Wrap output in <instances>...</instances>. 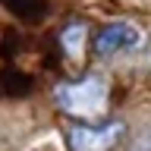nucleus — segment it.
I'll list each match as a JSON object with an SVG mask.
<instances>
[{
	"instance_id": "obj_3",
	"label": "nucleus",
	"mask_w": 151,
	"mask_h": 151,
	"mask_svg": "<svg viewBox=\"0 0 151 151\" xmlns=\"http://www.w3.org/2000/svg\"><path fill=\"white\" fill-rule=\"evenodd\" d=\"M135 44H139V28L132 22H110L94 38L98 57H113L116 50H126V47H135Z\"/></svg>"
},
{
	"instance_id": "obj_4",
	"label": "nucleus",
	"mask_w": 151,
	"mask_h": 151,
	"mask_svg": "<svg viewBox=\"0 0 151 151\" xmlns=\"http://www.w3.org/2000/svg\"><path fill=\"white\" fill-rule=\"evenodd\" d=\"M85 38H88V25H85L82 19H76V22H69V25L63 28V35H60V44H63V50L69 57H79L85 47Z\"/></svg>"
},
{
	"instance_id": "obj_2",
	"label": "nucleus",
	"mask_w": 151,
	"mask_h": 151,
	"mask_svg": "<svg viewBox=\"0 0 151 151\" xmlns=\"http://www.w3.org/2000/svg\"><path fill=\"white\" fill-rule=\"evenodd\" d=\"M123 139V123H76L66 129L69 151H110Z\"/></svg>"
},
{
	"instance_id": "obj_1",
	"label": "nucleus",
	"mask_w": 151,
	"mask_h": 151,
	"mask_svg": "<svg viewBox=\"0 0 151 151\" xmlns=\"http://www.w3.org/2000/svg\"><path fill=\"white\" fill-rule=\"evenodd\" d=\"M57 107L76 120H98L107 107V85L98 76H85L79 82H60L54 88Z\"/></svg>"
},
{
	"instance_id": "obj_5",
	"label": "nucleus",
	"mask_w": 151,
	"mask_h": 151,
	"mask_svg": "<svg viewBox=\"0 0 151 151\" xmlns=\"http://www.w3.org/2000/svg\"><path fill=\"white\" fill-rule=\"evenodd\" d=\"M135 151H151V123L139 132V139H135Z\"/></svg>"
}]
</instances>
